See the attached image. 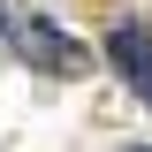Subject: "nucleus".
<instances>
[{"label": "nucleus", "mask_w": 152, "mask_h": 152, "mask_svg": "<svg viewBox=\"0 0 152 152\" xmlns=\"http://www.w3.org/2000/svg\"><path fill=\"white\" fill-rule=\"evenodd\" d=\"M122 152H152V145H122Z\"/></svg>", "instance_id": "obj_3"}, {"label": "nucleus", "mask_w": 152, "mask_h": 152, "mask_svg": "<svg viewBox=\"0 0 152 152\" xmlns=\"http://www.w3.org/2000/svg\"><path fill=\"white\" fill-rule=\"evenodd\" d=\"M107 61L122 69V84H129L137 99H152V31H145L137 15H122V23L107 31Z\"/></svg>", "instance_id": "obj_2"}, {"label": "nucleus", "mask_w": 152, "mask_h": 152, "mask_svg": "<svg viewBox=\"0 0 152 152\" xmlns=\"http://www.w3.org/2000/svg\"><path fill=\"white\" fill-rule=\"evenodd\" d=\"M8 38H15V53L31 61V69H46V76H91V46L69 38L53 15H23Z\"/></svg>", "instance_id": "obj_1"}]
</instances>
